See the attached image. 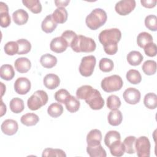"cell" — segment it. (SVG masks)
Segmentation results:
<instances>
[{
    "mask_svg": "<svg viewBox=\"0 0 157 157\" xmlns=\"http://www.w3.org/2000/svg\"><path fill=\"white\" fill-rule=\"evenodd\" d=\"M57 23L53 20L52 14L48 15L41 23V28L46 33H51L56 29Z\"/></svg>",
    "mask_w": 157,
    "mask_h": 157,
    "instance_id": "cell-18",
    "label": "cell"
},
{
    "mask_svg": "<svg viewBox=\"0 0 157 157\" xmlns=\"http://www.w3.org/2000/svg\"><path fill=\"white\" fill-rule=\"evenodd\" d=\"M13 86L17 94L24 95L29 91L31 83L28 78L26 77H19L15 80Z\"/></svg>",
    "mask_w": 157,
    "mask_h": 157,
    "instance_id": "cell-10",
    "label": "cell"
},
{
    "mask_svg": "<svg viewBox=\"0 0 157 157\" xmlns=\"http://www.w3.org/2000/svg\"><path fill=\"white\" fill-rule=\"evenodd\" d=\"M22 3L33 13H39L42 11V5L39 0H23Z\"/></svg>",
    "mask_w": 157,
    "mask_h": 157,
    "instance_id": "cell-28",
    "label": "cell"
},
{
    "mask_svg": "<svg viewBox=\"0 0 157 157\" xmlns=\"http://www.w3.org/2000/svg\"><path fill=\"white\" fill-rule=\"evenodd\" d=\"M85 101L93 110H100L104 105V100L100 92L94 88L91 94Z\"/></svg>",
    "mask_w": 157,
    "mask_h": 157,
    "instance_id": "cell-8",
    "label": "cell"
},
{
    "mask_svg": "<svg viewBox=\"0 0 157 157\" xmlns=\"http://www.w3.org/2000/svg\"><path fill=\"white\" fill-rule=\"evenodd\" d=\"M146 55L150 57L155 56L156 55V45L153 42H150L144 47Z\"/></svg>",
    "mask_w": 157,
    "mask_h": 157,
    "instance_id": "cell-46",
    "label": "cell"
},
{
    "mask_svg": "<svg viewBox=\"0 0 157 157\" xmlns=\"http://www.w3.org/2000/svg\"><path fill=\"white\" fill-rule=\"evenodd\" d=\"M77 36V35L76 33L71 30H66L64 31L61 34V37L67 42L69 47L71 46V43Z\"/></svg>",
    "mask_w": 157,
    "mask_h": 157,
    "instance_id": "cell-47",
    "label": "cell"
},
{
    "mask_svg": "<svg viewBox=\"0 0 157 157\" xmlns=\"http://www.w3.org/2000/svg\"><path fill=\"white\" fill-rule=\"evenodd\" d=\"M10 110L15 113L21 112L25 109L23 101L19 98H14L12 99L9 103Z\"/></svg>",
    "mask_w": 157,
    "mask_h": 157,
    "instance_id": "cell-29",
    "label": "cell"
},
{
    "mask_svg": "<svg viewBox=\"0 0 157 157\" xmlns=\"http://www.w3.org/2000/svg\"><path fill=\"white\" fill-rule=\"evenodd\" d=\"M2 132L7 136L14 135L18 131V124L17 121L12 119L5 120L1 126Z\"/></svg>",
    "mask_w": 157,
    "mask_h": 157,
    "instance_id": "cell-12",
    "label": "cell"
},
{
    "mask_svg": "<svg viewBox=\"0 0 157 157\" xmlns=\"http://www.w3.org/2000/svg\"><path fill=\"white\" fill-rule=\"evenodd\" d=\"M121 38V33L118 28L107 29L102 31L98 36L101 44L104 46L108 44L117 43Z\"/></svg>",
    "mask_w": 157,
    "mask_h": 157,
    "instance_id": "cell-5",
    "label": "cell"
},
{
    "mask_svg": "<svg viewBox=\"0 0 157 157\" xmlns=\"http://www.w3.org/2000/svg\"><path fill=\"white\" fill-rule=\"evenodd\" d=\"M153 42L152 36L147 32H142L139 33L137 37V44L139 47L144 48L148 44Z\"/></svg>",
    "mask_w": 157,
    "mask_h": 157,
    "instance_id": "cell-32",
    "label": "cell"
},
{
    "mask_svg": "<svg viewBox=\"0 0 157 157\" xmlns=\"http://www.w3.org/2000/svg\"><path fill=\"white\" fill-rule=\"evenodd\" d=\"M121 103L120 98L116 95H110L107 99V106L112 110L118 109L121 105Z\"/></svg>",
    "mask_w": 157,
    "mask_h": 157,
    "instance_id": "cell-41",
    "label": "cell"
},
{
    "mask_svg": "<svg viewBox=\"0 0 157 157\" xmlns=\"http://www.w3.org/2000/svg\"><path fill=\"white\" fill-rule=\"evenodd\" d=\"M93 88L90 85H83L79 87L76 91V96L78 99H86L93 91Z\"/></svg>",
    "mask_w": 157,
    "mask_h": 157,
    "instance_id": "cell-35",
    "label": "cell"
},
{
    "mask_svg": "<svg viewBox=\"0 0 157 157\" xmlns=\"http://www.w3.org/2000/svg\"><path fill=\"white\" fill-rule=\"evenodd\" d=\"M102 133L100 130L94 129L91 130L86 136L87 145H95L101 144Z\"/></svg>",
    "mask_w": 157,
    "mask_h": 157,
    "instance_id": "cell-17",
    "label": "cell"
},
{
    "mask_svg": "<svg viewBox=\"0 0 157 157\" xmlns=\"http://www.w3.org/2000/svg\"><path fill=\"white\" fill-rule=\"evenodd\" d=\"M113 62L109 58H103L99 61V67L100 70L104 72H109L112 71L113 69Z\"/></svg>",
    "mask_w": 157,
    "mask_h": 157,
    "instance_id": "cell-40",
    "label": "cell"
},
{
    "mask_svg": "<svg viewBox=\"0 0 157 157\" xmlns=\"http://www.w3.org/2000/svg\"><path fill=\"white\" fill-rule=\"evenodd\" d=\"M150 142L145 136H140L135 142V150L139 157H149L150 155Z\"/></svg>",
    "mask_w": 157,
    "mask_h": 157,
    "instance_id": "cell-7",
    "label": "cell"
},
{
    "mask_svg": "<svg viewBox=\"0 0 157 157\" xmlns=\"http://www.w3.org/2000/svg\"><path fill=\"white\" fill-rule=\"evenodd\" d=\"M86 152L91 157H105L106 151L101 144L95 145H87Z\"/></svg>",
    "mask_w": 157,
    "mask_h": 157,
    "instance_id": "cell-19",
    "label": "cell"
},
{
    "mask_svg": "<svg viewBox=\"0 0 157 157\" xmlns=\"http://www.w3.org/2000/svg\"><path fill=\"white\" fill-rule=\"evenodd\" d=\"M0 18L1 27L7 28L10 25L11 23V19L10 15L9 14V10H0Z\"/></svg>",
    "mask_w": 157,
    "mask_h": 157,
    "instance_id": "cell-45",
    "label": "cell"
},
{
    "mask_svg": "<svg viewBox=\"0 0 157 157\" xmlns=\"http://www.w3.org/2000/svg\"><path fill=\"white\" fill-rule=\"evenodd\" d=\"M15 68L20 73H26L29 71L31 67L30 60L26 57L17 58L14 63Z\"/></svg>",
    "mask_w": 157,
    "mask_h": 157,
    "instance_id": "cell-14",
    "label": "cell"
},
{
    "mask_svg": "<svg viewBox=\"0 0 157 157\" xmlns=\"http://www.w3.org/2000/svg\"><path fill=\"white\" fill-rule=\"evenodd\" d=\"M109 123L113 126H118L123 120V115L120 110L118 109L111 110L107 117Z\"/></svg>",
    "mask_w": 157,
    "mask_h": 157,
    "instance_id": "cell-22",
    "label": "cell"
},
{
    "mask_svg": "<svg viewBox=\"0 0 157 157\" xmlns=\"http://www.w3.org/2000/svg\"><path fill=\"white\" fill-rule=\"evenodd\" d=\"M127 61L131 66L139 65L144 59L143 55L138 51H131L127 55Z\"/></svg>",
    "mask_w": 157,
    "mask_h": 157,
    "instance_id": "cell-26",
    "label": "cell"
},
{
    "mask_svg": "<svg viewBox=\"0 0 157 157\" xmlns=\"http://www.w3.org/2000/svg\"><path fill=\"white\" fill-rule=\"evenodd\" d=\"M12 18L14 23L18 25H23L27 23L29 15L28 12L23 9L15 10L12 13Z\"/></svg>",
    "mask_w": 157,
    "mask_h": 157,
    "instance_id": "cell-16",
    "label": "cell"
},
{
    "mask_svg": "<svg viewBox=\"0 0 157 157\" xmlns=\"http://www.w3.org/2000/svg\"><path fill=\"white\" fill-rule=\"evenodd\" d=\"M109 148L110 149L111 155L113 156H121L125 152L124 146L121 140H118L113 143Z\"/></svg>",
    "mask_w": 157,
    "mask_h": 157,
    "instance_id": "cell-27",
    "label": "cell"
},
{
    "mask_svg": "<svg viewBox=\"0 0 157 157\" xmlns=\"http://www.w3.org/2000/svg\"><path fill=\"white\" fill-rule=\"evenodd\" d=\"M144 104L149 109H155L157 107V96L153 93H148L145 94L144 99Z\"/></svg>",
    "mask_w": 157,
    "mask_h": 157,
    "instance_id": "cell-33",
    "label": "cell"
},
{
    "mask_svg": "<svg viewBox=\"0 0 157 157\" xmlns=\"http://www.w3.org/2000/svg\"><path fill=\"white\" fill-rule=\"evenodd\" d=\"M70 47L73 51L77 53H90L95 50L96 44L92 38L78 35L74 39Z\"/></svg>",
    "mask_w": 157,
    "mask_h": 157,
    "instance_id": "cell-1",
    "label": "cell"
},
{
    "mask_svg": "<svg viewBox=\"0 0 157 157\" xmlns=\"http://www.w3.org/2000/svg\"><path fill=\"white\" fill-rule=\"evenodd\" d=\"M123 82L120 76L118 75H112L103 78L101 83L102 89L107 92L111 93L117 91L122 88Z\"/></svg>",
    "mask_w": 157,
    "mask_h": 157,
    "instance_id": "cell-3",
    "label": "cell"
},
{
    "mask_svg": "<svg viewBox=\"0 0 157 157\" xmlns=\"http://www.w3.org/2000/svg\"><path fill=\"white\" fill-rule=\"evenodd\" d=\"M123 96L128 104L134 105L140 101L141 94L137 89L130 87L124 90Z\"/></svg>",
    "mask_w": 157,
    "mask_h": 157,
    "instance_id": "cell-11",
    "label": "cell"
},
{
    "mask_svg": "<svg viewBox=\"0 0 157 157\" xmlns=\"http://www.w3.org/2000/svg\"><path fill=\"white\" fill-rule=\"evenodd\" d=\"M1 117H2L6 112V105L2 102V99H1Z\"/></svg>",
    "mask_w": 157,
    "mask_h": 157,
    "instance_id": "cell-51",
    "label": "cell"
},
{
    "mask_svg": "<svg viewBox=\"0 0 157 157\" xmlns=\"http://www.w3.org/2000/svg\"><path fill=\"white\" fill-rule=\"evenodd\" d=\"M136 137L130 136L126 137L123 140V145L125 148V152L128 154H133L136 152L135 150V142Z\"/></svg>",
    "mask_w": 157,
    "mask_h": 157,
    "instance_id": "cell-36",
    "label": "cell"
},
{
    "mask_svg": "<svg viewBox=\"0 0 157 157\" xmlns=\"http://www.w3.org/2000/svg\"><path fill=\"white\" fill-rule=\"evenodd\" d=\"M43 83L47 89L54 90L59 85L60 79L59 77L55 74H48L44 77Z\"/></svg>",
    "mask_w": 157,
    "mask_h": 157,
    "instance_id": "cell-15",
    "label": "cell"
},
{
    "mask_svg": "<svg viewBox=\"0 0 157 157\" xmlns=\"http://www.w3.org/2000/svg\"><path fill=\"white\" fill-rule=\"evenodd\" d=\"M0 83H1V98H2L4 92L6 91V86L2 82H1Z\"/></svg>",
    "mask_w": 157,
    "mask_h": 157,
    "instance_id": "cell-52",
    "label": "cell"
},
{
    "mask_svg": "<svg viewBox=\"0 0 157 157\" xmlns=\"http://www.w3.org/2000/svg\"><path fill=\"white\" fill-rule=\"evenodd\" d=\"M48 95L45 91L37 90L28 99L27 105L30 110H37L45 105L48 102Z\"/></svg>",
    "mask_w": 157,
    "mask_h": 157,
    "instance_id": "cell-4",
    "label": "cell"
},
{
    "mask_svg": "<svg viewBox=\"0 0 157 157\" xmlns=\"http://www.w3.org/2000/svg\"><path fill=\"white\" fill-rule=\"evenodd\" d=\"M42 157H50V156H58V157H66V155L65 152L59 148H47L44 149L42 155Z\"/></svg>",
    "mask_w": 157,
    "mask_h": 157,
    "instance_id": "cell-39",
    "label": "cell"
},
{
    "mask_svg": "<svg viewBox=\"0 0 157 157\" xmlns=\"http://www.w3.org/2000/svg\"><path fill=\"white\" fill-rule=\"evenodd\" d=\"M20 121L23 124L26 126H31L36 125L39 122V118L37 115L34 113H27L21 117Z\"/></svg>",
    "mask_w": 157,
    "mask_h": 157,
    "instance_id": "cell-25",
    "label": "cell"
},
{
    "mask_svg": "<svg viewBox=\"0 0 157 157\" xmlns=\"http://www.w3.org/2000/svg\"><path fill=\"white\" fill-rule=\"evenodd\" d=\"M134 0H121L116 3L115 10L120 15H126L130 13L136 7Z\"/></svg>",
    "mask_w": 157,
    "mask_h": 157,
    "instance_id": "cell-9",
    "label": "cell"
},
{
    "mask_svg": "<svg viewBox=\"0 0 157 157\" xmlns=\"http://www.w3.org/2000/svg\"><path fill=\"white\" fill-rule=\"evenodd\" d=\"M15 76V71L13 66L10 64H3L0 67V77L2 79L9 81Z\"/></svg>",
    "mask_w": 157,
    "mask_h": 157,
    "instance_id": "cell-21",
    "label": "cell"
},
{
    "mask_svg": "<svg viewBox=\"0 0 157 157\" xmlns=\"http://www.w3.org/2000/svg\"><path fill=\"white\" fill-rule=\"evenodd\" d=\"M104 52L109 55H115L118 51L117 43H111L104 45Z\"/></svg>",
    "mask_w": 157,
    "mask_h": 157,
    "instance_id": "cell-48",
    "label": "cell"
},
{
    "mask_svg": "<svg viewBox=\"0 0 157 157\" xmlns=\"http://www.w3.org/2000/svg\"><path fill=\"white\" fill-rule=\"evenodd\" d=\"M69 92L65 89H60L57 91L54 95L55 100L59 103H65L66 99L70 96Z\"/></svg>",
    "mask_w": 157,
    "mask_h": 157,
    "instance_id": "cell-44",
    "label": "cell"
},
{
    "mask_svg": "<svg viewBox=\"0 0 157 157\" xmlns=\"http://www.w3.org/2000/svg\"><path fill=\"white\" fill-rule=\"evenodd\" d=\"M96 59L93 55H88L82 58L79 66V72L83 77L91 76L96 66Z\"/></svg>",
    "mask_w": 157,
    "mask_h": 157,
    "instance_id": "cell-6",
    "label": "cell"
},
{
    "mask_svg": "<svg viewBox=\"0 0 157 157\" xmlns=\"http://www.w3.org/2000/svg\"><path fill=\"white\" fill-rule=\"evenodd\" d=\"M63 112V105L57 102H54L51 104L47 109L48 114L53 118H57L61 116Z\"/></svg>",
    "mask_w": 157,
    "mask_h": 157,
    "instance_id": "cell-30",
    "label": "cell"
},
{
    "mask_svg": "<svg viewBox=\"0 0 157 157\" xmlns=\"http://www.w3.org/2000/svg\"><path fill=\"white\" fill-rule=\"evenodd\" d=\"M4 50L6 54H7V55H14L18 53V44H17V41H9L5 44L4 47Z\"/></svg>",
    "mask_w": 157,
    "mask_h": 157,
    "instance_id": "cell-42",
    "label": "cell"
},
{
    "mask_svg": "<svg viewBox=\"0 0 157 157\" xmlns=\"http://www.w3.org/2000/svg\"><path fill=\"white\" fill-rule=\"evenodd\" d=\"M156 2H157L156 0H141L140 1V3L142 6L148 9L155 7L156 6Z\"/></svg>",
    "mask_w": 157,
    "mask_h": 157,
    "instance_id": "cell-49",
    "label": "cell"
},
{
    "mask_svg": "<svg viewBox=\"0 0 157 157\" xmlns=\"http://www.w3.org/2000/svg\"><path fill=\"white\" fill-rule=\"evenodd\" d=\"M70 2L69 0H64V1H60V0H56L55 1V6L57 7H66L68 4Z\"/></svg>",
    "mask_w": 157,
    "mask_h": 157,
    "instance_id": "cell-50",
    "label": "cell"
},
{
    "mask_svg": "<svg viewBox=\"0 0 157 157\" xmlns=\"http://www.w3.org/2000/svg\"><path fill=\"white\" fill-rule=\"evenodd\" d=\"M118 140H121V136L117 131H109L106 133L104 137V143L107 147Z\"/></svg>",
    "mask_w": 157,
    "mask_h": 157,
    "instance_id": "cell-31",
    "label": "cell"
},
{
    "mask_svg": "<svg viewBox=\"0 0 157 157\" xmlns=\"http://www.w3.org/2000/svg\"><path fill=\"white\" fill-rule=\"evenodd\" d=\"M107 19L105 11L101 8H96L86 16L85 23L90 29L96 30L105 23Z\"/></svg>",
    "mask_w": 157,
    "mask_h": 157,
    "instance_id": "cell-2",
    "label": "cell"
},
{
    "mask_svg": "<svg viewBox=\"0 0 157 157\" xmlns=\"http://www.w3.org/2000/svg\"><path fill=\"white\" fill-rule=\"evenodd\" d=\"M53 20L59 24L65 23L68 17V14L66 9L64 7H58L56 8L53 13L52 14Z\"/></svg>",
    "mask_w": 157,
    "mask_h": 157,
    "instance_id": "cell-20",
    "label": "cell"
},
{
    "mask_svg": "<svg viewBox=\"0 0 157 157\" xmlns=\"http://www.w3.org/2000/svg\"><path fill=\"white\" fill-rule=\"evenodd\" d=\"M68 47L67 42L61 36L53 39L50 44V50L57 53H61L66 51Z\"/></svg>",
    "mask_w": 157,
    "mask_h": 157,
    "instance_id": "cell-13",
    "label": "cell"
},
{
    "mask_svg": "<svg viewBox=\"0 0 157 157\" xmlns=\"http://www.w3.org/2000/svg\"><path fill=\"white\" fill-rule=\"evenodd\" d=\"M18 44V55H25L29 53L31 49V43L26 39H20L17 40Z\"/></svg>",
    "mask_w": 157,
    "mask_h": 157,
    "instance_id": "cell-38",
    "label": "cell"
},
{
    "mask_svg": "<svg viewBox=\"0 0 157 157\" xmlns=\"http://www.w3.org/2000/svg\"><path fill=\"white\" fill-rule=\"evenodd\" d=\"M64 104L66 109L71 113H75L77 112L80 105L79 100L72 95H70L68 97Z\"/></svg>",
    "mask_w": 157,
    "mask_h": 157,
    "instance_id": "cell-24",
    "label": "cell"
},
{
    "mask_svg": "<svg viewBox=\"0 0 157 157\" xmlns=\"http://www.w3.org/2000/svg\"><path fill=\"white\" fill-rule=\"evenodd\" d=\"M142 68L146 75H153L156 72V63L154 60H147L144 63Z\"/></svg>",
    "mask_w": 157,
    "mask_h": 157,
    "instance_id": "cell-37",
    "label": "cell"
},
{
    "mask_svg": "<svg viewBox=\"0 0 157 157\" xmlns=\"http://www.w3.org/2000/svg\"><path fill=\"white\" fill-rule=\"evenodd\" d=\"M145 25L147 28L152 31L157 30V17L155 15H149L145 18Z\"/></svg>",
    "mask_w": 157,
    "mask_h": 157,
    "instance_id": "cell-43",
    "label": "cell"
},
{
    "mask_svg": "<svg viewBox=\"0 0 157 157\" xmlns=\"http://www.w3.org/2000/svg\"><path fill=\"white\" fill-rule=\"evenodd\" d=\"M40 63L44 67L50 69L56 66L57 63V58L51 54L46 53L40 57Z\"/></svg>",
    "mask_w": 157,
    "mask_h": 157,
    "instance_id": "cell-23",
    "label": "cell"
},
{
    "mask_svg": "<svg viewBox=\"0 0 157 157\" xmlns=\"http://www.w3.org/2000/svg\"><path fill=\"white\" fill-rule=\"evenodd\" d=\"M128 81L134 85L139 84L142 80V76L140 73L136 69L129 70L126 75Z\"/></svg>",
    "mask_w": 157,
    "mask_h": 157,
    "instance_id": "cell-34",
    "label": "cell"
}]
</instances>
